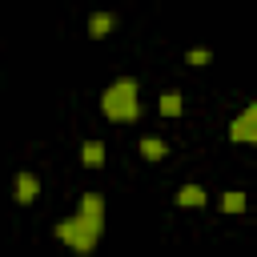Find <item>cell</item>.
Returning a JSON list of instances; mask_svg holds the SVG:
<instances>
[{"mask_svg":"<svg viewBox=\"0 0 257 257\" xmlns=\"http://www.w3.org/2000/svg\"><path fill=\"white\" fill-rule=\"evenodd\" d=\"M209 60H213L209 48H189V52H185V64H193V68H205Z\"/></svg>","mask_w":257,"mask_h":257,"instance_id":"cell-12","label":"cell"},{"mask_svg":"<svg viewBox=\"0 0 257 257\" xmlns=\"http://www.w3.org/2000/svg\"><path fill=\"white\" fill-rule=\"evenodd\" d=\"M229 141H233V145H257V100L245 104V108L229 120Z\"/></svg>","mask_w":257,"mask_h":257,"instance_id":"cell-3","label":"cell"},{"mask_svg":"<svg viewBox=\"0 0 257 257\" xmlns=\"http://www.w3.org/2000/svg\"><path fill=\"white\" fill-rule=\"evenodd\" d=\"M80 213L104 217V197H100V193H84V197H80Z\"/></svg>","mask_w":257,"mask_h":257,"instance_id":"cell-11","label":"cell"},{"mask_svg":"<svg viewBox=\"0 0 257 257\" xmlns=\"http://www.w3.org/2000/svg\"><path fill=\"white\" fill-rule=\"evenodd\" d=\"M56 241H64V245H72L76 253H88V249H96V241L104 237V217H92V213H72V217H64V221H56Z\"/></svg>","mask_w":257,"mask_h":257,"instance_id":"cell-2","label":"cell"},{"mask_svg":"<svg viewBox=\"0 0 257 257\" xmlns=\"http://www.w3.org/2000/svg\"><path fill=\"white\" fill-rule=\"evenodd\" d=\"M100 112H104L108 120H116V124H133V120L141 116V88H137V80H133V76L112 80V84L100 92Z\"/></svg>","mask_w":257,"mask_h":257,"instance_id":"cell-1","label":"cell"},{"mask_svg":"<svg viewBox=\"0 0 257 257\" xmlns=\"http://www.w3.org/2000/svg\"><path fill=\"white\" fill-rule=\"evenodd\" d=\"M217 205H221V213H245V209H249V197H245L241 189H229V193H221Z\"/></svg>","mask_w":257,"mask_h":257,"instance_id":"cell-9","label":"cell"},{"mask_svg":"<svg viewBox=\"0 0 257 257\" xmlns=\"http://www.w3.org/2000/svg\"><path fill=\"white\" fill-rule=\"evenodd\" d=\"M112 28H116V16H112V12H92V16H88V36H92V40H104Z\"/></svg>","mask_w":257,"mask_h":257,"instance_id":"cell-6","label":"cell"},{"mask_svg":"<svg viewBox=\"0 0 257 257\" xmlns=\"http://www.w3.org/2000/svg\"><path fill=\"white\" fill-rule=\"evenodd\" d=\"M12 189H16V205H32V201L40 197V177H32V173L24 169V173H16V185H12Z\"/></svg>","mask_w":257,"mask_h":257,"instance_id":"cell-4","label":"cell"},{"mask_svg":"<svg viewBox=\"0 0 257 257\" xmlns=\"http://www.w3.org/2000/svg\"><path fill=\"white\" fill-rule=\"evenodd\" d=\"M141 157L145 161H165L169 157V145L161 137H141Z\"/></svg>","mask_w":257,"mask_h":257,"instance_id":"cell-8","label":"cell"},{"mask_svg":"<svg viewBox=\"0 0 257 257\" xmlns=\"http://www.w3.org/2000/svg\"><path fill=\"white\" fill-rule=\"evenodd\" d=\"M157 108H161V116H181V108H185V100H181V92H177V88H169V92H161V100H157Z\"/></svg>","mask_w":257,"mask_h":257,"instance_id":"cell-10","label":"cell"},{"mask_svg":"<svg viewBox=\"0 0 257 257\" xmlns=\"http://www.w3.org/2000/svg\"><path fill=\"white\" fill-rule=\"evenodd\" d=\"M177 209H201L205 201H209V193L201 189V185H185V189H177Z\"/></svg>","mask_w":257,"mask_h":257,"instance_id":"cell-5","label":"cell"},{"mask_svg":"<svg viewBox=\"0 0 257 257\" xmlns=\"http://www.w3.org/2000/svg\"><path fill=\"white\" fill-rule=\"evenodd\" d=\"M80 165L84 169H104V145L100 141H84L80 145Z\"/></svg>","mask_w":257,"mask_h":257,"instance_id":"cell-7","label":"cell"}]
</instances>
